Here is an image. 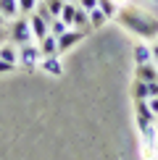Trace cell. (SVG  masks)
I'll use <instances>...</instances> for the list:
<instances>
[{
	"label": "cell",
	"instance_id": "1",
	"mask_svg": "<svg viewBox=\"0 0 158 160\" xmlns=\"http://www.w3.org/2000/svg\"><path fill=\"white\" fill-rule=\"evenodd\" d=\"M116 21L127 32H132V34H137L142 39H155L158 37V18L150 16V13H145V11H140V8H129V5L118 8Z\"/></svg>",
	"mask_w": 158,
	"mask_h": 160
},
{
	"label": "cell",
	"instance_id": "2",
	"mask_svg": "<svg viewBox=\"0 0 158 160\" xmlns=\"http://www.w3.org/2000/svg\"><path fill=\"white\" fill-rule=\"evenodd\" d=\"M8 37L13 45H29L34 42V37H32V26H29V18H13V24L8 26Z\"/></svg>",
	"mask_w": 158,
	"mask_h": 160
},
{
	"label": "cell",
	"instance_id": "3",
	"mask_svg": "<svg viewBox=\"0 0 158 160\" xmlns=\"http://www.w3.org/2000/svg\"><path fill=\"white\" fill-rule=\"evenodd\" d=\"M40 58H42V52H40L37 42H29V45H21V48H18V66H21L24 71H37L40 68Z\"/></svg>",
	"mask_w": 158,
	"mask_h": 160
},
{
	"label": "cell",
	"instance_id": "4",
	"mask_svg": "<svg viewBox=\"0 0 158 160\" xmlns=\"http://www.w3.org/2000/svg\"><path fill=\"white\" fill-rule=\"evenodd\" d=\"M29 26H32V37H34V42H40V39H45L50 34V26H48V21H45L40 13H29Z\"/></svg>",
	"mask_w": 158,
	"mask_h": 160
},
{
	"label": "cell",
	"instance_id": "5",
	"mask_svg": "<svg viewBox=\"0 0 158 160\" xmlns=\"http://www.w3.org/2000/svg\"><path fill=\"white\" fill-rule=\"evenodd\" d=\"M84 39V32H79V29H69V32H63L61 37H58V50L66 52V50H71L74 45H79Z\"/></svg>",
	"mask_w": 158,
	"mask_h": 160
},
{
	"label": "cell",
	"instance_id": "6",
	"mask_svg": "<svg viewBox=\"0 0 158 160\" xmlns=\"http://www.w3.org/2000/svg\"><path fill=\"white\" fill-rule=\"evenodd\" d=\"M40 68L50 76H63V63L58 55H48V58H40Z\"/></svg>",
	"mask_w": 158,
	"mask_h": 160
},
{
	"label": "cell",
	"instance_id": "7",
	"mask_svg": "<svg viewBox=\"0 0 158 160\" xmlns=\"http://www.w3.org/2000/svg\"><path fill=\"white\" fill-rule=\"evenodd\" d=\"M142 63H153V48L148 42L134 45V66H142Z\"/></svg>",
	"mask_w": 158,
	"mask_h": 160
},
{
	"label": "cell",
	"instance_id": "8",
	"mask_svg": "<svg viewBox=\"0 0 158 160\" xmlns=\"http://www.w3.org/2000/svg\"><path fill=\"white\" fill-rule=\"evenodd\" d=\"M37 48H40V52H42V58H48V55H61V50H58V37H53V34H48L45 39H40Z\"/></svg>",
	"mask_w": 158,
	"mask_h": 160
},
{
	"label": "cell",
	"instance_id": "9",
	"mask_svg": "<svg viewBox=\"0 0 158 160\" xmlns=\"http://www.w3.org/2000/svg\"><path fill=\"white\" fill-rule=\"evenodd\" d=\"M134 74L140 82H158V66L155 63H142L134 68Z\"/></svg>",
	"mask_w": 158,
	"mask_h": 160
},
{
	"label": "cell",
	"instance_id": "10",
	"mask_svg": "<svg viewBox=\"0 0 158 160\" xmlns=\"http://www.w3.org/2000/svg\"><path fill=\"white\" fill-rule=\"evenodd\" d=\"M18 0H0V16L5 18V21H13V18H18Z\"/></svg>",
	"mask_w": 158,
	"mask_h": 160
},
{
	"label": "cell",
	"instance_id": "11",
	"mask_svg": "<svg viewBox=\"0 0 158 160\" xmlns=\"http://www.w3.org/2000/svg\"><path fill=\"white\" fill-rule=\"evenodd\" d=\"M134 118H142V121L155 123V113L148 108V100H134Z\"/></svg>",
	"mask_w": 158,
	"mask_h": 160
},
{
	"label": "cell",
	"instance_id": "12",
	"mask_svg": "<svg viewBox=\"0 0 158 160\" xmlns=\"http://www.w3.org/2000/svg\"><path fill=\"white\" fill-rule=\"evenodd\" d=\"M71 29H79V32H84V34L92 29L90 26V13L84 8H79V5H76V16H74V26H71Z\"/></svg>",
	"mask_w": 158,
	"mask_h": 160
},
{
	"label": "cell",
	"instance_id": "13",
	"mask_svg": "<svg viewBox=\"0 0 158 160\" xmlns=\"http://www.w3.org/2000/svg\"><path fill=\"white\" fill-rule=\"evenodd\" d=\"M0 58H3V61H8V63H16V66H18V45H13V42L0 45Z\"/></svg>",
	"mask_w": 158,
	"mask_h": 160
},
{
	"label": "cell",
	"instance_id": "14",
	"mask_svg": "<svg viewBox=\"0 0 158 160\" xmlns=\"http://www.w3.org/2000/svg\"><path fill=\"white\" fill-rule=\"evenodd\" d=\"M74 16H76V3H69V0H66L63 3V11H61V21L66 24V26H74Z\"/></svg>",
	"mask_w": 158,
	"mask_h": 160
},
{
	"label": "cell",
	"instance_id": "15",
	"mask_svg": "<svg viewBox=\"0 0 158 160\" xmlns=\"http://www.w3.org/2000/svg\"><path fill=\"white\" fill-rule=\"evenodd\" d=\"M97 8L105 13V18H116V13H118V5L113 0H97Z\"/></svg>",
	"mask_w": 158,
	"mask_h": 160
},
{
	"label": "cell",
	"instance_id": "16",
	"mask_svg": "<svg viewBox=\"0 0 158 160\" xmlns=\"http://www.w3.org/2000/svg\"><path fill=\"white\" fill-rule=\"evenodd\" d=\"M48 26H50V34H53V37H61L63 32H69V29H71V26H66V24L61 21V18H50Z\"/></svg>",
	"mask_w": 158,
	"mask_h": 160
},
{
	"label": "cell",
	"instance_id": "17",
	"mask_svg": "<svg viewBox=\"0 0 158 160\" xmlns=\"http://www.w3.org/2000/svg\"><path fill=\"white\" fill-rule=\"evenodd\" d=\"M108 21V18H105V13L100 11V8H95V11H90V26L92 29H100V26Z\"/></svg>",
	"mask_w": 158,
	"mask_h": 160
},
{
	"label": "cell",
	"instance_id": "18",
	"mask_svg": "<svg viewBox=\"0 0 158 160\" xmlns=\"http://www.w3.org/2000/svg\"><path fill=\"white\" fill-rule=\"evenodd\" d=\"M132 97L134 100H148V84L134 79V87H132Z\"/></svg>",
	"mask_w": 158,
	"mask_h": 160
},
{
	"label": "cell",
	"instance_id": "19",
	"mask_svg": "<svg viewBox=\"0 0 158 160\" xmlns=\"http://www.w3.org/2000/svg\"><path fill=\"white\" fill-rule=\"evenodd\" d=\"M42 3L48 5L50 16H53V18H58V16H61V11H63V3H66V0H42Z\"/></svg>",
	"mask_w": 158,
	"mask_h": 160
},
{
	"label": "cell",
	"instance_id": "20",
	"mask_svg": "<svg viewBox=\"0 0 158 160\" xmlns=\"http://www.w3.org/2000/svg\"><path fill=\"white\" fill-rule=\"evenodd\" d=\"M37 3H40V0H18V11H21V13H34Z\"/></svg>",
	"mask_w": 158,
	"mask_h": 160
},
{
	"label": "cell",
	"instance_id": "21",
	"mask_svg": "<svg viewBox=\"0 0 158 160\" xmlns=\"http://www.w3.org/2000/svg\"><path fill=\"white\" fill-rule=\"evenodd\" d=\"M16 68H18L16 63H8V61H3V58H0V74H13Z\"/></svg>",
	"mask_w": 158,
	"mask_h": 160
},
{
	"label": "cell",
	"instance_id": "22",
	"mask_svg": "<svg viewBox=\"0 0 158 160\" xmlns=\"http://www.w3.org/2000/svg\"><path fill=\"white\" fill-rule=\"evenodd\" d=\"M76 5H79V8H84V11L90 13V11H95V8H97V0H79Z\"/></svg>",
	"mask_w": 158,
	"mask_h": 160
},
{
	"label": "cell",
	"instance_id": "23",
	"mask_svg": "<svg viewBox=\"0 0 158 160\" xmlns=\"http://www.w3.org/2000/svg\"><path fill=\"white\" fill-rule=\"evenodd\" d=\"M148 108H150V110H153L155 116H158V97H148Z\"/></svg>",
	"mask_w": 158,
	"mask_h": 160
},
{
	"label": "cell",
	"instance_id": "24",
	"mask_svg": "<svg viewBox=\"0 0 158 160\" xmlns=\"http://www.w3.org/2000/svg\"><path fill=\"white\" fill-rule=\"evenodd\" d=\"M153 61H155V63H158V42H155V45H153Z\"/></svg>",
	"mask_w": 158,
	"mask_h": 160
},
{
	"label": "cell",
	"instance_id": "25",
	"mask_svg": "<svg viewBox=\"0 0 158 160\" xmlns=\"http://www.w3.org/2000/svg\"><path fill=\"white\" fill-rule=\"evenodd\" d=\"M113 3L118 5V8H124V5H129V0H113Z\"/></svg>",
	"mask_w": 158,
	"mask_h": 160
},
{
	"label": "cell",
	"instance_id": "26",
	"mask_svg": "<svg viewBox=\"0 0 158 160\" xmlns=\"http://www.w3.org/2000/svg\"><path fill=\"white\" fill-rule=\"evenodd\" d=\"M3 37H5V32H3V26H0V45H3Z\"/></svg>",
	"mask_w": 158,
	"mask_h": 160
},
{
	"label": "cell",
	"instance_id": "27",
	"mask_svg": "<svg viewBox=\"0 0 158 160\" xmlns=\"http://www.w3.org/2000/svg\"><path fill=\"white\" fill-rule=\"evenodd\" d=\"M0 26H5V18H3V16H0Z\"/></svg>",
	"mask_w": 158,
	"mask_h": 160
},
{
	"label": "cell",
	"instance_id": "28",
	"mask_svg": "<svg viewBox=\"0 0 158 160\" xmlns=\"http://www.w3.org/2000/svg\"><path fill=\"white\" fill-rule=\"evenodd\" d=\"M153 155H158V139H155V152H153Z\"/></svg>",
	"mask_w": 158,
	"mask_h": 160
},
{
	"label": "cell",
	"instance_id": "29",
	"mask_svg": "<svg viewBox=\"0 0 158 160\" xmlns=\"http://www.w3.org/2000/svg\"><path fill=\"white\" fill-rule=\"evenodd\" d=\"M150 160H158V155H150Z\"/></svg>",
	"mask_w": 158,
	"mask_h": 160
},
{
	"label": "cell",
	"instance_id": "30",
	"mask_svg": "<svg viewBox=\"0 0 158 160\" xmlns=\"http://www.w3.org/2000/svg\"><path fill=\"white\" fill-rule=\"evenodd\" d=\"M148 3H158V0H148Z\"/></svg>",
	"mask_w": 158,
	"mask_h": 160
},
{
	"label": "cell",
	"instance_id": "31",
	"mask_svg": "<svg viewBox=\"0 0 158 160\" xmlns=\"http://www.w3.org/2000/svg\"><path fill=\"white\" fill-rule=\"evenodd\" d=\"M155 42H158V37H155Z\"/></svg>",
	"mask_w": 158,
	"mask_h": 160
}]
</instances>
